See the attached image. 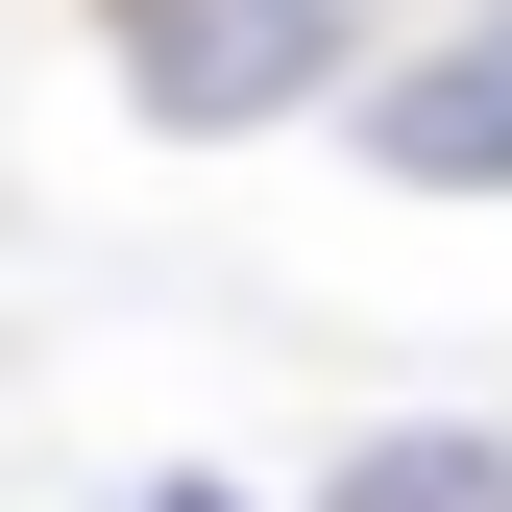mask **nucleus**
<instances>
[{
  "mask_svg": "<svg viewBox=\"0 0 512 512\" xmlns=\"http://www.w3.org/2000/svg\"><path fill=\"white\" fill-rule=\"evenodd\" d=\"M342 25L366 0H122V98L171 122V147H244V122H293V98H342Z\"/></svg>",
  "mask_w": 512,
  "mask_h": 512,
  "instance_id": "f257e3e1",
  "label": "nucleus"
},
{
  "mask_svg": "<svg viewBox=\"0 0 512 512\" xmlns=\"http://www.w3.org/2000/svg\"><path fill=\"white\" fill-rule=\"evenodd\" d=\"M366 147H391L415 196H512V25H464V49H415V74L366 98Z\"/></svg>",
  "mask_w": 512,
  "mask_h": 512,
  "instance_id": "f03ea898",
  "label": "nucleus"
},
{
  "mask_svg": "<svg viewBox=\"0 0 512 512\" xmlns=\"http://www.w3.org/2000/svg\"><path fill=\"white\" fill-rule=\"evenodd\" d=\"M317 512H512V439L488 415H391V439H342Z\"/></svg>",
  "mask_w": 512,
  "mask_h": 512,
  "instance_id": "7ed1b4c3",
  "label": "nucleus"
}]
</instances>
